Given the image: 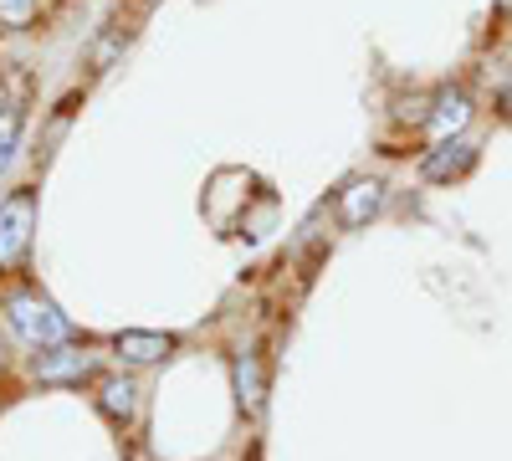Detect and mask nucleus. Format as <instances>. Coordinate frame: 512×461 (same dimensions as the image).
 Wrapping results in <instances>:
<instances>
[{
	"label": "nucleus",
	"instance_id": "obj_1",
	"mask_svg": "<svg viewBox=\"0 0 512 461\" xmlns=\"http://www.w3.org/2000/svg\"><path fill=\"white\" fill-rule=\"evenodd\" d=\"M6 318H11V328L21 333V339L36 344V349H57V344L72 339V323L57 313L52 298H41V292H11V298H6Z\"/></svg>",
	"mask_w": 512,
	"mask_h": 461
},
{
	"label": "nucleus",
	"instance_id": "obj_2",
	"mask_svg": "<svg viewBox=\"0 0 512 461\" xmlns=\"http://www.w3.org/2000/svg\"><path fill=\"white\" fill-rule=\"evenodd\" d=\"M31 231H36V190L21 185L0 200V272H21L31 257Z\"/></svg>",
	"mask_w": 512,
	"mask_h": 461
},
{
	"label": "nucleus",
	"instance_id": "obj_3",
	"mask_svg": "<svg viewBox=\"0 0 512 461\" xmlns=\"http://www.w3.org/2000/svg\"><path fill=\"white\" fill-rule=\"evenodd\" d=\"M420 123H425V139H431V144L461 139V129L472 123V93H466V88H441V93H431Z\"/></svg>",
	"mask_w": 512,
	"mask_h": 461
},
{
	"label": "nucleus",
	"instance_id": "obj_4",
	"mask_svg": "<svg viewBox=\"0 0 512 461\" xmlns=\"http://www.w3.org/2000/svg\"><path fill=\"white\" fill-rule=\"evenodd\" d=\"M472 170H477V144L472 139H446L436 149H425V159H420V175L431 185H456Z\"/></svg>",
	"mask_w": 512,
	"mask_h": 461
},
{
	"label": "nucleus",
	"instance_id": "obj_5",
	"mask_svg": "<svg viewBox=\"0 0 512 461\" xmlns=\"http://www.w3.org/2000/svg\"><path fill=\"white\" fill-rule=\"evenodd\" d=\"M379 205H384V185L379 180H349L344 190H338L333 211H338V221H344L349 231H359L364 221L379 216Z\"/></svg>",
	"mask_w": 512,
	"mask_h": 461
},
{
	"label": "nucleus",
	"instance_id": "obj_6",
	"mask_svg": "<svg viewBox=\"0 0 512 461\" xmlns=\"http://www.w3.org/2000/svg\"><path fill=\"white\" fill-rule=\"evenodd\" d=\"M88 374H93V359L82 349H67V344H57V349H47L36 359V380L41 385H82Z\"/></svg>",
	"mask_w": 512,
	"mask_h": 461
},
{
	"label": "nucleus",
	"instance_id": "obj_7",
	"mask_svg": "<svg viewBox=\"0 0 512 461\" xmlns=\"http://www.w3.org/2000/svg\"><path fill=\"white\" fill-rule=\"evenodd\" d=\"M113 354L123 359V364H134V369H144V364H159V359H169L175 354V339L169 333H118L113 339Z\"/></svg>",
	"mask_w": 512,
	"mask_h": 461
},
{
	"label": "nucleus",
	"instance_id": "obj_8",
	"mask_svg": "<svg viewBox=\"0 0 512 461\" xmlns=\"http://www.w3.org/2000/svg\"><path fill=\"white\" fill-rule=\"evenodd\" d=\"M98 405L113 426H134V415H139V390L134 380H103L98 385Z\"/></svg>",
	"mask_w": 512,
	"mask_h": 461
},
{
	"label": "nucleus",
	"instance_id": "obj_9",
	"mask_svg": "<svg viewBox=\"0 0 512 461\" xmlns=\"http://www.w3.org/2000/svg\"><path fill=\"white\" fill-rule=\"evenodd\" d=\"M236 400H241L246 415H256L262 400H267V374H262V359H256V354L236 359Z\"/></svg>",
	"mask_w": 512,
	"mask_h": 461
},
{
	"label": "nucleus",
	"instance_id": "obj_10",
	"mask_svg": "<svg viewBox=\"0 0 512 461\" xmlns=\"http://www.w3.org/2000/svg\"><path fill=\"white\" fill-rule=\"evenodd\" d=\"M16 139H21V108H0V170L11 164Z\"/></svg>",
	"mask_w": 512,
	"mask_h": 461
},
{
	"label": "nucleus",
	"instance_id": "obj_11",
	"mask_svg": "<svg viewBox=\"0 0 512 461\" xmlns=\"http://www.w3.org/2000/svg\"><path fill=\"white\" fill-rule=\"evenodd\" d=\"M36 16V0H0V26H26Z\"/></svg>",
	"mask_w": 512,
	"mask_h": 461
},
{
	"label": "nucleus",
	"instance_id": "obj_12",
	"mask_svg": "<svg viewBox=\"0 0 512 461\" xmlns=\"http://www.w3.org/2000/svg\"><path fill=\"white\" fill-rule=\"evenodd\" d=\"M497 118H502V123H512V77L497 88Z\"/></svg>",
	"mask_w": 512,
	"mask_h": 461
},
{
	"label": "nucleus",
	"instance_id": "obj_13",
	"mask_svg": "<svg viewBox=\"0 0 512 461\" xmlns=\"http://www.w3.org/2000/svg\"><path fill=\"white\" fill-rule=\"evenodd\" d=\"M134 6H154V0H134Z\"/></svg>",
	"mask_w": 512,
	"mask_h": 461
}]
</instances>
